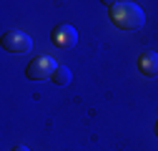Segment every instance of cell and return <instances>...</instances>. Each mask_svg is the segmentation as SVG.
I'll return each instance as SVG.
<instances>
[{
    "label": "cell",
    "mask_w": 158,
    "mask_h": 151,
    "mask_svg": "<svg viewBox=\"0 0 158 151\" xmlns=\"http://www.w3.org/2000/svg\"><path fill=\"white\" fill-rule=\"evenodd\" d=\"M138 71L146 78H158V53L156 50H143L138 55Z\"/></svg>",
    "instance_id": "obj_5"
},
{
    "label": "cell",
    "mask_w": 158,
    "mask_h": 151,
    "mask_svg": "<svg viewBox=\"0 0 158 151\" xmlns=\"http://www.w3.org/2000/svg\"><path fill=\"white\" fill-rule=\"evenodd\" d=\"M50 41H53V45H58V48H73V45L78 43V30H75L73 25L63 23V25H58V28L50 33Z\"/></svg>",
    "instance_id": "obj_4"
},
{
    "label": "cell",
    "mask_w": 158,
    "mask_h": 151,
    "mask_svg": "<svg viewBox=\"0 0 158 151\" xmlns=\"http://www.w3.org/2000/svg\"><path fill=\"white\" fill-rule=\"evenodd\" d=\"M3 50L5 53H15V55H20V53H28L33 48V38L23 30H8L3 35Z\"/></svg>",
    "instance_id": "obj_3"
},
{
    "label": "cell",
    "mask_w": 158,
    "mask_h": 151,
    "mask_svg": "<svg viewBox=\"0 0 158 151\" xmlns=\"http://www.w3.org/2000/svg\"><path fill=\"white\" fill-rule=\"evenodd\" d=\"M153 131H156V136H158V121H156V126H153Z\"/></svg>",
    "instance_id": "obj_8"
},
{
    "label": "cell",
    "mask_w": 158,
    "mask_h": 151,
    "mask_svg": "<svg viewBox=\"0 0 158 151\" xmlns=\"http://www.w3.org/2000/svg\"><path fill=\"white\" fill-rule=\"evenodd\" d=\"M70 81H73V73H70V68L68 66H58V71L53 73V83L55 86H70Z\"/></svg>",
    "instance_id": "obj_6"
},
{
    "label": "cell",
    "mask_w": 158,
    "mask_h": 151,
    "mask_svg": "<svg viewBox=\"0 0 158 151\" xmlns=\"http://www.w3.org/2000/svg\"><path fill=\"white\" fill-rule=\"evenodd\" d=\"M55 71H58V63L50 55H35L28 63V68H25V76L30 81H43V78H53Z\"/></svg>",
    "instance_id": "obj_2"
},
{
    "label": "cell",
    "mask_w": 158,
    "mask_h": 151,
    "mask_svg": "<svg viewBox=\"0 0 158 151\" xmlns=\"http://www.w3.org/2000/svg\"><path fill=\"white\" fill-rule=\"evenodd\" d=\"M13 151H30V149H28V146H15Z\"/></svg>",
    "instance_id": "obj_7"
},
{
    "label": "cell",
    "mask_w": 158,
    "mask_h": 151,
    "mask_svg": "<svg viewBox=\"0 0 158 151\" xmlns=\"http://www.w3.org/2000/svg\"><path fill=\"white\" fill-rule=\"evenodd\" d=\"M108 13L115 28L121 30H141L146 23V13L141 5L131 3V0H118V3H108Z\"/></svg>",
    "instance_id": "obj_1"
}]
</instances>
